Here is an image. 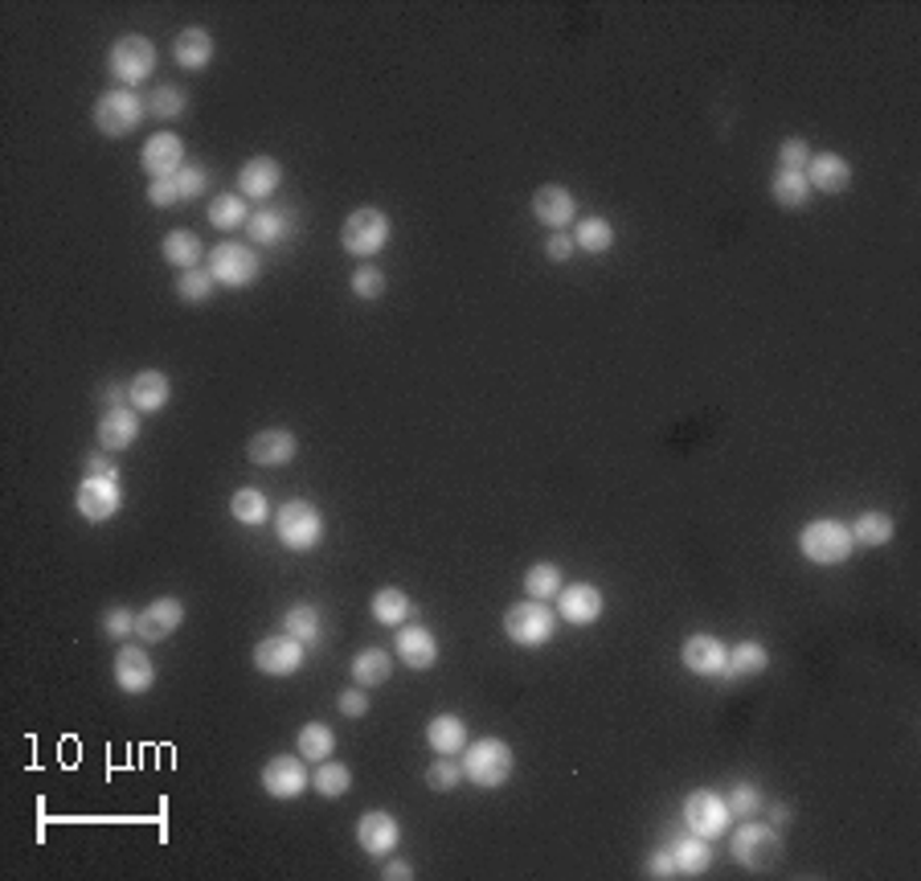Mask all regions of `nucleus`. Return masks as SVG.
Segmentation results:
<instances>
[{"label":"nucleus","instance_id":"nucleus-10","mask_svg":"<svg viewBox=\"0 0 921 881\" xmlns=\"http://www.w3.org/2000/svg\"><path fill=\"white\" fill-rule=\"evenodd\" d=\"M684 824H688V832H696L704 841H720L725 832L734 829V816H729V804H725L720 792H713V787H696V792L684 799Z\"/></svg>","mask_w":921,"mask_h":881},{"label":"nucleus","instance_id":"nucleus-21","mask_svg":"<svg viewBox=\"0 0 921 881\" xmlns=\"http://www.w3.org/2000/svg\"><path fill=\"white\" fill-rule=\"evenodd\" d=\"M144 414L135 407H111L102 410L99 426H95V439H99L102 451H128V447H135V439H140V431H144V423H140Z\"/></svg>","mask_w":921,"mask_h":881},{"label":"nucleus","instance_id":"nucleus-38","mask_svg":"<svg viewBox=\"0 0 921 881\" xmlns=\"http://www.w3.org/2000/svg\"><path fill=\"white\" fill-rule=\"evenodd\" d=\"M573 246H578V251H586V255H606V251L615 246V226H610L603 214H590V218L578 221V230H573Z\"/></svg>","mask_w":921,"mask_h":881},{"label":"nucleus","instance_id":"nucleus-9","mask_svg":"<svg viewBox=\"0 0 921 881\" xmlns=\"http://www.w3.org/2000/svg\"><path fill=\"white\" fill-rule=\"evenodd\" d=\"M557 631V611H549L536 599H524V603H512L504 611V636L517 648H545Z\"/></svg>","mask_w":921,"mask_h":881},{"label":"nucleus","instance_id":"nucleus-19","mask_svg":"<svg viewBox=\"0 0 921 881\" xmlns=\"http://www.w3.org/2000/svg\"><path fill=\"white\" fill-rule=\"evenodd\" d=\"M246 456H251L254 468H287L291 459L300 456V439L287 426H267V431L251 435Z\"/></svg>","mask_w":921,"mask_h":881},{"label":"nucleus","instance_id":"nucleus-53","mask_svg":"<svg viewBox=\"0 0 921 881\" xmlns=\"http://www.w3.org/2000/svg\"><path fill=\"white\" fill-rule=\"evenodd\" d=\"M336 705H340V713H344V717H365V713H368V689L352 685V689H344V693L336 697Z\"/></svg>","mask_w":921,"mask_h":881},{"label":"nucleus","instance_id":"nucleus-30","mask_svg":"<svg viewBox=\"0 0 921 881\" xmlns=\"http://www.w3.org/2000/svg\"><path fill=\"white\" fill-rule=\"evenodd\" d=\"M426 743L435 755H463V746L471 743L468 738V722L459 713H435L426 722Z\"/></svg>","mask_w":921,"mask_h":881},{"label":"nucleus","instance_id":"nucleus-24","mask_svg":"<svg viewBox=\"0 0 921 881\" xmlns=\"http://www.w3.org/2000/svg\"><path fill=\"white\" fill-rule=\"evenodd\" d=\"M291 234H295V209H287V205L251 209V221H246L251 246H279V242H287Z\"/></svg>","mask_w":921,"mask_h":881},{"label":"nucleus","instance_id":"nucleus-2","mask_svg":"<svg viewBox=\"0 0 921 881\" xmlns=\"http://www.w3.org/2000/svg\"><path fill=\"white\" fill-rule=\"evenodd\" d=\"M90 119H95L99 136L128 140V136H135V128L148 119V102H144V95H140V90H128V86H111V90H102L99 99H95V107H90Z\"/></svg>","mask_w":921,"mask_h":881},{"label":"nucleus","instance_id":"nucleus-58","mask_svg":"<svg viewBox=\"0 0 921 881\" xmlns=\"http://www.w3.org/2000/svg\"><path fill=\"white\" fill-rule=\"evenodd\" d=\"M762 812H766V824H774V829H783L787 820H795V808H790V804H766Z\"/></svg>","mask_w":921,"mask_h":881},{"label":"nucleus","instance_id":"nucleus-13","mask_svg":"<svg viewBox=\"0 0 921 881\" xmlns=\"http://www.w3.org/2000/svg\"><path fill=\"white\" fill-rule=\"evenodd\" d=\"M263 792L270 799H300L307 787H312V771L303 767L300 755H275L267 767H263Z\"/></svg>","mask_w":921,"mask_h":881},{"label":"nucleus","instance_id":"nucleus-23","mask_svg":"<svg viewBox=\"0 0 921 881\" xmlns=\"http://www.w3.org/2000/svg\"><path fill=\"white\" fill-rule=\"evenodd\" d=\"M725 656H729V648L720 644L717 636H708V631H692L684 644H680V664H684L688 673H696V677H720L725 673Z\"/></svg>","mask_w":921,"mask_h":881},{"label":"nucleus","instance_id":"nucleus-25","mask_svg":"<svg viewBox=\"0 0 921 881\" xmlns=\"http://www.w3.org/2000/svg\"><path fill=\"white\" fill-rule=\"evenodd\" d=\"M393 648H398V661L405 664V668H414V673H426V668H435L438 664V640L431 627L422 624H402L398 627V640H393Z\"/></svg>","mask_w":921,"mask_h":881},{"label":"nucleus","instance_id":"nucleus-1","mask_svg":"<svg viewBox=\"0 0 921 881\" xmlns=\"http://www.w3.org/2000/svg\"><path fill=\"white\" fill-rule=\"evenodd\" d=\"M512 771H517V755L504 738H475V743L463 746V780L471 787L496 792L512 780Z\"/></svg>","mask_w":921,"mask_h":881},{"label":"nucleus","instance_id":"nucleus-18","mask_svg":"<svg viewBox=\"0 0 921 881\" xmlns=\"http://www.w3.org/2000/svg\"><path fill=\"white\" fill-rule=\"evenodd\" d=\"M279 181H283V165H279L275 156H251V160L238 169V197L267 205L270 197L279 193Z\"/></svg>","mask_w":921,"mask_h":881},{"label":"nucleus","instance_id":"nucleus-27","mask_svg":"<svg viewBox=\"0 0 921 881\" xmlns=\"http://www.w3.org/2000/svg\"><path fill=\"white\" fill-rule=\"evenodd\" d=\"M128 386H132V407L140 414H160L172 398V382H168L165 370H140Z\"/></svg>","mask_w":921,"mask_h":881},{"label":"nucleus","instance_id":"nucleus-40","mask_svg":"<svg viewBox=\"0 0 921 881\" xmlns=\"http://www.w3.org/2000/svg\"><path fill=\"white\" fill-rule=\"evenodd\" d=\"M144 102H148V119H160V123H172V119H181L189 111V95L172 83L152 86L148 95H144Z\"/></svg>","mask_w":921,"mask_h":881},{"label":"nucleus","instance_id":"nucleus-17","mask_svg":"<svg viewBox=\"0 0 921 881\" xmlns=\"http://www.w3.org/2000/svg\"><path fill=\"white\" fill-rule=\"evenodd\" d=\"M116 685L128 697L148 693L152 685H156V661H152L148 648H144V644H123V648H119V652H116Z\"/></svg>","mask_w":921,"mask_h":881},{"label":"nucleus","instance_id":"nucleus-52","mask_svg":"<svg viewBox=\"0 0 921 881\" xmlns=\"http://www.w3.org/2000/svg\"><path fill=\"white\" fill-rule=\"evenodd\" d=\"M86 475H95V480H119V463H116V451H90L86 456Z\"/></svg>","mask_w":921,"mask_h":881},{"label":"nucleus","instance_id":"nucleus-47","mask_svg":"<svg viewBox=\"0 0 921 881\" xmlns=\"http://www.w3.org/2000/svg\"><path fill=\"white\" fill-rule=\"evenodd\" d=\"M463 783V763H455V755H438V763L426 771V787L431 792H455Z\"/></svg>","mask_w":921,"mask_h":881},{"label":"nucleus","instance_id":"nucleus-43","mask_svg":"<svg viewBox=\"0 0 921 881\" xmlns=\"http://www.w3.org/2000/svg\"><path fill=\"white\" fill-rule=\"evenodd\" d=\"M771 197L783 205V209H803V205L811 202V185H807L803 172L778 169L774 172V181H771Z\"/></svg>","mask_w":921,"mask_h":881},{"label":"nucleus","instance_id":"nucleus-32","mask_svg":"<svg viewBox=\"0 0 921 881\" xmlns=\"http://www.w3.org/2000/svg\"><path fill=\"white\" fill-rule=\"evenodd\" d=\"M349 673H352V685L377 689V685H386V680L393 677V656H389L386 648H361V652L352 656Z\"/></svg>","mask_w":921,"mask_h":881},{"label":"nucleus","instance_id":"nucleus-8","mask_svg":"<svg viewBox=\"0 0 921 881\" xmlns=\"http://www.w3.org/2000/svg\"><path fill=\"white\" fill-rule=\"evenodd\" d=\"M205 267H209V275H214L218 288H230V291L254 288V283H258V271H263L258 255H254L251 246H242V242H218V246H209Z\"/></svg>","mask_w":921,"mask_h":881},{"label":"nucleus","instance_id":"nucleus-11","mask_svg":"<svg viewBox=\"0 0 921 881\" xmlns=\"http://www.w3.org/2000/svg\"><path fill=\"white\" fill-rule=\"evenodd\" d=\"M74 509L83 521L90 526H102V521H116L119 509H123V488L119 480H95V475H83V484L74 492Z\"/></svg>","mask_w":921,"mask_h":881},{"label":"nucleus","instance_id":"nucleus-5","mask_svg":"<svg viewBox=\"0 0 921 881\" xmlns=\"http://www.w3.org/2000/svg\"><path fill=\"white\" fill-rule=\"evenodd\" d=\"M852 529L836 521V517H820V521L803 526V533H799V554L807 562H815V566H844L852 558Z\"/></svg>","mask_w":921,"mask_h":881},{"label":"nucleus","instance_id":"nucleus-50","mask_svg":"<svg viewBox=\"0 0 921 881\" xmlns=\"http://www.w3.org/2000/svg\"><path fill=\"white\" fill-rule=\"evenodd\" d=\"M807 160H811V144L803 136H787L778 144V169L787 172H803Z\"/></svg>","mask_w":921,"mask_h":881},{"label":"nucleus","instance_id":"nucleus-14","mask_svg":"<svg viewBox=\"0 0 921 881\" xmlns=\"http://www.w3.org/2000/svg\"><path fill=\"white\" fill-rule=\"evenodd\" d=\"M184 140L177 132H156L148 136V144L140 148V169L148 172L152 181H172L184 169Z\"/></svg>","mask_w":921,"mask_h":881},{"label":"nucleus","instance_id":"nucleus-55","mask_svg":"<svg viewBox=\"0 0 921 881\" xmlns=\"http://www.w3.org/2000/svg\"><path fill=\"white\" fill-rule=\"evenodd\" d=\"M573 255H578L573 234H549V242H545V258H549V263H570Z\"/></svg>","mask_w":921,"mask_h":881},{"label":"nucleus","instance_id":"nucleus-36","mask_svg":"<svg viewBox=\"0 0 921 881\" xmlns=\"http://www.w3.org/2000/svg\"><path fill=\"white\" fill-rule=\"evenodd\" d=\"M283 631L291 640H300L303 648H312V644H319V636H324V615H319L316 603H295V607H287V615H283Z\"/></svg>","mask_w":921,"mask_h":881},{"label":"nucleus","instance_id":"nucleus-20","mask_svg":"<svg viewBox=\"0 0 921 881\" xmlns=\"http://www.w3.org/2000/svg\"><path fill=\"white\" fill-rule=\"evenodd\" d=\"M533 218L549 226L553 234H566L578 218V197L566 185H541L533 193Z\"/></svg>","mask_w":921,"mask_h":881},{"label":"nucleus","instance_id":"nucleus-42","mask_svg":"<svg viewBox=\"0 0 921 881\" xmlns=\"http://www.w3.org/2000/svg\"><path fill=\"white\" fill-rule=\"evenodd\" d=\"M312 787H316L324 799H340L352 792V767L336 763V759H324V763L312 771Z\"/></svg>","mask_w":921,"mask_h":881},{"label":"nucleus","instance_id":"nucleus-31","mask_svg":"<svg viewBox=\"0 0 921 881\" xmlns=\"http://www.w3.org/2000/svg\"><path fill=\"white\" fill-rule=\"evenodd\" d=\"M766 668H771V652H766V644H758V640H741V644L729 648V656H725V673H720V677L746 680V677H762Z\"/></svg>","mask_w":921,"mask_h":881},{"label":"nucleus","instance_id":"nucleus-48","mask_svg":"<svg viewBox=\"0 0 921 881\" xmlns=\"http://www.w3.org/2000/svg\"><path fill=\"white\" fill-rule=\"evenodd\" d=\"M352 295H356V300H381V295H386V271L373 267V263H361V267L352 271Z\"/></svg>","mask_w":921,"mask_h":881},{"label":"nucleus","instance_id":"nucleus-57","mask_svg":"<svg viewBox=\"0 0 921 881\" xmlns=\"http://www.w3.org/2000/svg\"><path fill=\"white\" fill-rule=\"evenodd\" d=\"M102 407H132V386H119V382H111V386H102L99 390Z\"/></svg>","mask_w":921,"mask_h":881},{"label":"nucleus","instance_id":"nucleus-45","mask_svg":"<svg viewBox=\"0 0 921 881\" xmlns=\"http://www.w3.org/2000/svg\"><path fill=\"white\" fill-rule=\"evenodd\" d=\"M214 291H218V283H214L209 267L181 271V279H177V300H184V304H209V295H214Z\"/></svg>","mask_w":921,"mask_h":881},{"label":"nucleus","instance_id":"nucleus-35","mask_svg":"<svg viewBox=\"0 0 921 881\" xmlns=\"http://www.w3.org/2000/svg\"><path fill=\"white\" fill-rule=\"evenodd\" d=\"M848 529H852V542L864 545V550H881V545H888L893 538H897V521L881 509L860 512V517H856V526H848Z\"/></svg>","mask_w":921,"mask_h":881},{"label":"nucleus","instance_id":"nucleus-22","mask_svg":"<svg viewBox=\"0 0 921 881\" xmlns=\"http://www.w3.org/2000/svg\"><path fill=\"white\" fill-rule=\"evenodd\" d=\"M398 841H402V824H398V816L373 808V812H365L361 820H356V845L365 848L368 857H389V853L398 848Z\"/></svg>","mask_w":921,"mask_h":881},{"label":"nucleus","instance_id":"nucleus-37","mask_svg":"<svg viewBox=\"0 0 921 881\" xmlns=\"http://www.w3.org/2000/svg\"><path fill=\"white\" fill-rule=\"evenodd\" d=\"M246 221H251L246 197H238V193H218V197L209 202V226L221 230V234H230V230H246Z\"/></svg>","mask_w":921,"mask_h":881},{"label":"nucleus","instance_id":"nucleus-54","mask_svg":"<svg viewBox=\"0 0 921 881\" xmlns=\"http://www.w3.org/2000/svg\"><path fill=\"white\" fill-rule=\"evenodd\" d=\"M647 878H659V881H671V878H680L676 873V861H671V848L664 845V848H655L652 857H647V869H643Z\"/></svg>","mask_w":921,"mask_h":881},{"label":"nucleus","instance_id":"nucleus-28","mask_svg":"<svg viewBox=\"0 0 921 881\" xmlns=\"http://www.w3.org/2000/svg\"><path fill=\"white\" fill-rule=\"evenodd\" d=\"M668 848H671V861H676V873H680V878H701V873H708V865H713V841H704L696 832L676 836Z\"/></svg>","mask_w":921,"mask_h":881},{"label":"nucleus","instance_id":"nucleus-7","mask_svg":"<svg viewBox=\"0 0 921 881\" xmlns=\"http://www.w3.org/2000/svg\"><path fill=\"white\" fill-rule=\"evenodd\" d=\"M275 538L291 550V554H312L324 542V517L312 500H287L275 512Z\"/></svg>","mask_w":921,"mask_h":881},{"label":"nucleus","instance_id":"nucleus-26","mask_svg":"<svg viewBox=\"0 0 921 881\" xmlns=\"http://www.w3.org/2000/svg\"><path fill=\"white\" fill-rule=\"evenodd\" d=\"M803 177L811 193H844L852 185V160L839 153H811Z\"/></svg>","mask_w":921,"mask_h":881},{"label":"nucleus","instance_id":"nucleus-39","mask_svg":"<svg viewBox=\"0 0 921 881\" xmlns=\"http://www.w3.org/2000/svg\"><path fill=\"white\" fill-rule=\"evenodd\" d=\"M561 587H566V575H561V566H557V562H533V566H529V575H524V591H529V599H536V603L557 599Z\"/></svg>","mask_w":921,"mask_h":881},{"label":"nucleus","instance_id":"nucleus-34","mask_svg":"<svg viewBox=\"0 0 921 881\" xmlns=\"http://www.w3.org/2000/svg\"><path fill=\"white\" fill-rule=\"evenodd\" d=\"M368 615L377 619L381 627H398L410 624V615H414V603H410V594L398 591V587H381V591L373 594V603H368Z\"/></svg>","mask_w":921,"mask_h":881},{"label":"nucleus","instance_id":"nucleus-56","mask_svg":"<svg viewBox=\"0 0 921 881\" xmlns=\"http://www.w3.org/2000/svg\"><path fill=\"white\" fill-rule=\"evenodd\" d=\"M148 202L156 209H172V205H181V193L172 181H148Z\"/></svg>","mask_w":921,"mask_h":881},{"label":"nucleus","instance_id":"nucleus-49","mask_svg":"<svg viewBox=\"0 0 921 881\" xmlns=\"http://www.w3.org/2000/svg\"><path fill=\"white\" fill-rule=\"evenodd\" d=\"M172 185L181 193V202H197L205 189H209V172H205L202 165H184V169L172 177Z\"/></svg>","mask_w":921,"mask_h":881},{"label":"nucleus","instance_id":"nucleus-41","mask_svg":"<svg viewBox=\"0 0 921 881\" xmlns=\"http://www.w3.org/2000/svg\"><path fill=\"white\" fill-rule=\"evenodd\" d=\"M230 512H234L238 526H246V529L267 526V517H270L267 492H258V488H238L234 496H230Z\"/></svg>","mask_w":921,"mask_h":881},{"label":"nucleus","instance_id":"nucleus-4","mask_svg":"<svg viewBox=\"0 0 921 881\" xmlns=\"http://www.w3.org/2000/svg\"><path fill=\"white\" fill-rule=\"evenodd\" d=\"M107 74H111V83L135 90L156 74V46L144 34H123L107 50Z\"/></svg>","mask_w":921,"mask_h":881},{"label":"nucleus","instance_id":"nucleus-16","mask_svg":"<svg viewBox=\"0 0 921 881\" xmlns=\"http://www.w3.org/2000/svg\"><path fill=\"white\" fill-rule=\"evenodd\" d=\"M181 624H184V603L165 594V599H152L148 607L135 615V636L148 640V644H160L168 636H177Z\"/></svg>","mask_w":921,"mask_h":881},{"label":"nucleus","instance_id":"nucleus-33","mask_svg":"<svg viewBox=\"0 0 921 881\" xmlns=\"http://www.w3.org/2000/svg\"><path fill=\"white\" fill-rule=\"evenodd\" d=\"M202 258H209L205 242L193 230H168L165 234V263L177 267V271H193L202 267Z\"/></svg>","mask_w":921,"mask_h":881},{"label":"nucleus","instance_id":"nucleus-59","mask_svg":"<svg viewBox=\"0 0 921 881\" xmlns=\"http://www.w3.org/2000/svg\"><path fill=\"white\" fill-rule=\"evenodd\" d=\"M381 878H386V881H393V878L410 881V878H414V869H410V861H386V869H381Z\"/></svg>","mask_w":921,"mask_h":881},{"label":"nucleus","instance_id":"nucleus-3","mask_svg":"<svg viewBox=\"0 0 921 881\" xmlns=\"http://www.w3.org/2000/svg\"><path fill=\"white\" fill-rule=\"evenodd\" d=\"M389 234H393V226H389L386 209L361 205V209H352L349 218H344V226H340V246H344L352 258L368 263V258H377L389 246Z\"/></svg>","mask_w":921,"mask_h":881},{"label":"nucleus","instance_id":"nucleus-6","mask_svg":"<svg viewBox=\"0 0 921 881\" xmlns=\"http://www.w3.org/2000/svg\"><path fill=\"white\" fill-rule=\"evenodd\" d=\"M729 857H734L737 865H746V869H771L778 857H783V836H778V829L774 824H766V820H741L737 824V832L729 836Z\"/></svg>","mask_w":921,"mask_h":881},{"label":"nucleus","instance_id":"nucleus-46","mask_svg":"<svg viewBox=\"0 0 921 881\" xmlns=\"http://www.w3.org/2000/svg\"><path fill=\"white\" fill-rule=\"evenodd\" d=\"M725 804H729V816H734V820H754V816H762V808H766V799H762V792H758L754 783H734L729 796H725Z\"/></svg>","mask_w":921,"mask_h":881},{"label":"nucleus","instance_id":"nucleus-12","mask_svg":"<svg viewBox=\"0 0 921 881\" xmlns=\"http://www.w3.org/2000/svg\"><path fill=\"white\" fill-rule=\"evenodd\" d=\"M303 661H307V648L300 644V640H291V636H267V640H258L254 644V668L263 673V677H295L303 668Z\"/></svg>","mask_w":921,"mask_h":881},{"label":"nucleus","instance_id":"nucleus-51","mask_svg":"<svg viewBox=\"0 0 921 881\" xmlns=\"http://www.w3.org/2000/svg\"><path fill=\"white\" fill-rule=\"evenodd\" d=\"M102 636H107V640H132L135 636V611L107 607V615H102Z\"/></svg>","mask_w":921,"mask_h":881},{"label":"nucleus","instance_id":"nucleus-44","mask_svg":"<svg viewBox=\"0 0 921 881\" xmlns=\"http://www.w3.org/2000/svg\"><path fill=\"white\" fill-rule=\"evenodd\" d=\"M300 759H307V763H324V759H332L336 750V734L324 722H307V726H300Z\"/></svg>","mask_w":921,"mask_h":881},{"label":"nucleus","instance_id":"nucleus-15","mask_svg":"<svg viewBox=\"0 0 921 881\" xmlns=\"http://www.w3.org/2000/svg\"><path fill=\"white\" fill-rule=\"evenodd\" d=\"M606 611V599L594 582H566L561 594H557V615L570 627H590L598 624Z\"/></svg>","mask_w":921,"mask_h":881},{"label":"nucleus","instance_id":"nucleus-29","mask_svg":"<svg viewBox=\"0 0 921 881\" xmlns=\"http://www.w3.org/2000/svg\"><path fill=\"white\" fill-rule=\"evenodd\" d=\"M172 62H177L181 70H205L209 67V62H214V37H209V29H202V25L181 29L177 41H172Z\"/></svg>","mask_w":921,"mask_h":881}]
</instances>
